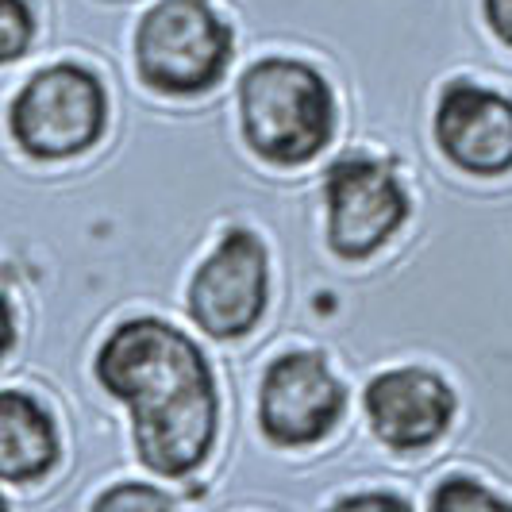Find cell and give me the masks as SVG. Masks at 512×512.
Instances as JSON below:
<instances>
[{"instance_id": "7a4b0ae2", "label": "cell", "mask_w": 512, "mask_h": 512, "mask_svg": "<svg viewBox=\"0 0 512 512\" xmlns=\"http://www.w3.org/2000/svg\"><path fill=\"white\" fill-rule=\"evenodd\" d=\"M239 120L262 162L301 166L332 143V85L301 58H258L239 81Z\"/></svg>"}, {"instance_id": "3957f363", "label": "cell", "mask_w": 512, "mask_h": 512, "mask_svg": "<svg viewBox=\"0 0 512 512\" xmlns=\"http://www.w3.org/2000/svg\"><path fill=\"white\" fill-rule=\"evenodd\" d=\"M231 62V27L208 0H158L135 27L139 77L170 97L212 89Z\"/></svg>"}, {"instance_id": "7c38bea8", "label": "cell", "mask_w": 512, "mask_h": 512, "mask_svg": "<svg viewBox=\"0 0 512 512\" xmlns=\"http://www.w3.org/2000/svg\"><path fill=\"white\" fill-rule=\"evenodd\" d=\"M35 35V16H31V4L27 0H0V58L4 62H16L27 51Z\"/></svg>"}, {"instance_id": "6da1fadb", "label": "cell", "mask_w": 512, "mask_h": 512, "mask_svg": "<svg viewBox=\"0 0 512 512\" xmlns=\"http://www.w3.org/2000/svg\"><path fill=\"white\" fill-rule=\"evenodd\" d=\"M97 382L131 412L139 462L162 478H185L208 459L220 428V397L205 351L189 335L154 320H124L101 343Z\"/></svg>"}, {"instance_id": "277c9868", "label": "cell", "mask_w": 512, "mask_h": 512, "mask_svg": "<svg viewBox=\"0 0 512 512\" xmlns=\"http://www.w3.org/2000/svg\"><path fill=\"white\" fill-rule=\"evenodd\" d=\"M108 97L101 77L77 62L47 66L12 97L8 128L31 158L58 162L89 151L104 131Z\"/></svg>"}, {"instance_id": "5b68a950", "label": "cell", "mask_w": 512, "mask_h": 512, "mask_svg": "<svg viewBox=\"0 0 512 512\" xmlns=\"http://www.w3.org/2000/svg\"><path fill=\"white\" fill-rule=\"evenodd\" d=\"M328 247L347 262L370 258L409 220V193L393 166L370 154H343L328 181Z\"/></svg>"}, {"instance_id": "30bf717a", "label": "cell", "mask_w": 512, "mask_h": 512, "mask_svg": "<svg viewBox=\"0 0 512 512\" xmlns=\"http://www.w3.org/2000/svg\"><path fill=\"white\" fill-rule=\"evenodd\" d=\"M58 462L54 416L24 389H4L0 397V474L8 486L47 478Z\"/></svg>"}, {"instance_id": "9a60e30c", "label": "cell", "mask_w": 512, "mask_h": 512, "mask_svg": "<svg viewBox=\"0 0 512 512\" xmlns=\"http://www.w3.org/2000/svg\"><path fill=\"white\" fill-rule=\"evenodd\" d=\"M335 505H343V509H370V505H382V509H409V501L397 497V493H355V497H339Z\"/></svg>"}, {"instance_id": "52a82bcc", "label": "cell", "mask_w": 512, "mask_h": 512, "mask_svg": "<svg viewBox=\"0 0 512 512\" xmlns=\"http://www.w3.org/2000/svg\"><path fill=\"white\" fill-rule=\"evenodd\" d=\"M347 409V389L332 366L316 351H289L274 359L258 389V424L262 436L278 447H312L332 436Z\"/></svg>"}, {"instance_id": "5bb4252c", "label": "cell", "mask_w": 512, "mask_h": 512, "mask_svg": "<svg viewBox=\"0 0 512 512\" xmlns=\"http://www.w3.org/2000/svg\"><path fill=\"white\" fill-rule=\"evenodd\" d=\"M486 24L505 47H512V0H486Z\"/></svg>"}, {"instance_id": "ba28073f", "label": "cell", "mask_w": 512, "mask_h": 512, "mask_svg": "<svg viewBox=\"0 0 512 512\" xmlns=\"http://www.w3.org/2000/svg\"><path fill=\"white\" fill-rule=\"evenodd\" d=\"M436 143L462 174H509L512 170V101L474 81H447L436 104Z\"/></svg>"}, {"instance_id": "9c48e42d", "label": "cell", "mask_w": 512, "mask_h": 512, "mask_svg": "<svg viewBox=\"0 0 512 512\" xmlns=\"http://www.w3.org/2000/svg\"><path fill=\"white\" fill-rule=\"evenodd\" d=\"M362 409L374 436L393 451H424L455 420V389L424 366H401L370 378Z\"/></svg>"}, {"instance_id": "8fae6325", "label": "cell", "mask_w": 512, "mask_h": 512, "mask_svg": "<svg viewBox=\"0 0 512 512\" xmlns=\"http://www.w3.org/2000/svg\"><path fill=\"white\" fill-rule=\"evenodd\" d=\"M432 509H443V512L512 509V501H505L501 493L486 489L478 478H447V482L432 493Z\"/></svg>"}, {"instance_id": "8992f818", "label": "cell", "mask_w": 512, "mask_h": 512, "mask_svg": "<svg viewBox=\"0 0 512 512\" xmlns=\"http://www.w3.org/2000/svg\"><path fill=\"white\" fill-rule=\"evenodd\" d=\"M270 297V258L251 228H228L189 282V316L212 339L255 328Z\"/></svg>"}, {"instance_id": "4fadbf2b", "label": "cell", "mask_w": 512, "mask_h": 512, "mask_svg": "<svg viewBox=\"0 0 512 512\" xmlns=\"http://www.w3.org/2000/svg\"><path fill=\"white\" fill-rule=\"evenodd\" d=\"M97 509H174V497L143 482H124V486L108 489L93 501Z\"/></svg>"}]
</instances>
